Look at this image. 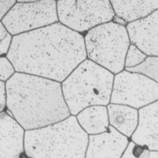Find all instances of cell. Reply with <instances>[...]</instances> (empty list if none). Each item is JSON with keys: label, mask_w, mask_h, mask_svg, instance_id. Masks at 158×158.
Returning <instances> with one entry per match:
<instances>
[{"label": "cell", "mask_w": 158, "mask_h": 158, "mask_svg": "<svg viewBox=\"0 0 158 158\" xmlns=\"http://www.w3.org/2000/svg\"><path fill=\"white\" fill-rule=\"evenodd\" d=\"M16 3L17 0H0V20Z\"/></svg>", "instance_id": "21"}, {"label": "cell", "mask_w": 158, "mask_h": 158, "mask_svg": "<svg viewBox=\"0 0 158 158\" xmlns=\"http://www.w3.org/2000/svg\"><path fill=\"white\" fill-rule=\"evenodd\" d=\"M147 56L146 53L143 52L139 48L131 43L126 54L124 69L138 66L146 60Z\"/></svg>", "instance_id": "18"}, {"label": "cell", "mask_w": 158, "mask_h": 158, "mask_svg": "<svg viewBox=\"0 0 158 158\" xmlns=\"http://www.w3.org/2000/svg\"><path fill=\"white\" fill-rule=\"evenodd\" d=\"M114 75L86 58L61 82L70 114L76 116L89 106L110 103Z\"/></svg>", "instance_id": "4"}, {"label": "cell", "mask_w": 158, "mask_h": 158, "mask_svg": "<svg viewBox=\"0 0 158 158\" xmlns=\"http://www.w3.org/2000/svg\"><path fill=\"white\" fill-rule=\"evenodd\" d=\"M57 13L58 22L83 35L115 16L110 0H59Z\"/></svg>", "instance_id": "6"}, {"label": "cell", "mask_w": 158, "mask_h": 158, "mask_svg": "<svg viewBox=\"0 0 158 158\" xmlns=\"http://www.w3.org/2000/svg\"><path fill=\"white\" fill-rule=\"evenodd\" d=\"M130 139L113 127L103 133L89 135L85 158H121Z\"/></svg>", "instance_id": "10"}, {"label": "cell", "mask_w": 158, "mask_h": 158, "mask_svg": "<svg viewBox=\"0 0 158 158\" xmlns=\"http://www.w3.org/2000/svg\"><path fill=\"white\" fill-rule=\"evenodd\" d=\"M55 1H56V2H58V1H59V0H55Z\"/></svg>", "instance_id": "26"}, {"label": "cell", "mask_w": 158, "mask_h": 158, "mask_svg": "<svg viewBox=\"0 0 158 158\" xmlns=\"http://www.w3.org/2000/svg\"><path fill=\"white\" fill-rule=\"evenodd\" d=\"M12 36L32 31L58 22L57 2L42 0L17 3L2 20Z\"/></svg>", "instance_id": "7"}, {"label": "cell", "mask_w": 158, "mask_h": 158, "mask_svg": "<svg viewBox=\"0 0 158 158\" xmlns=\"http://www.w3.org/2000/svg\"><path fill=\"white\" fill-rule=\"evenodd\" d=\"M20 156H22L23 157H20L19 158H30V157H28V156H27V155H26V154H25V152H23V153L21 155H20Z\"/></svg>", "instance_id": "25"}, {"label": "cell", "mask_w": 158, "mask_h": 158, "mask_svg": "<svg viewBox=\"0 0 158 158\" xmlns=\"http://www.w3.org/2000/svg\"><path fill=\"white\" fill-rule=\"evenodd\" d=\"M6 110V82L0 80V113Z\"/></svg>", "instance_id": "22"}, {"label": "cell", "mask_w": 158, "mask_h": 158, "mask_svg": "<svg viewBox=\"0 0 158 158\" xmlns=\"http://www.w3.org/2000/svg\"><path fill=\"white\" fill-rule=\"evenodd\" d=\"M121 158H158V151L150 150L147 146L137 144L130 140Z\"/></svg>", "instance_id": "17"}, {"label": "cell", "mask_w": 158, "mask_h": 158, "mask_svg": "<svg viewBox=\"0 0 158 158\" xmlns=\"http://www.w3.org/2000/svg\"><path fill=\"white\" fill-rule=\"evenodd\" d=\"M126 27L131 44L147 56H158V9L128 23Z\"/></svg>", "instance_id": "9"}, {"label": "cell", "mask_w": 158, "mask_h": 158, "mask_svg": "<svg viewBox=\"0 0 158 158\" xmlns=\"http://www.w3.org/2000/svg\"><path fill=\"white\" fill-rule=\"evenodd\" d=\"M124 70L140 73L158 83V56H148L146 60L138 66Z\"/></svg>", "instance_id": "16"}, {"label": "cell", "mask_w": 158, "mask_h": 158, "mask_svg": "<svg viewBox=\"0 0 158 158\" xmlns=\"http://www.w3.org/2000/svg\"><path fill=\"white\" fill-rule=\"evenodd\" d=\"M9 33V32L6 28V27L4 26L3 23H2V20H0V41H2V40L4 39Z\"/></svg>", "instance_id": "23"}, {"label": "cell", "mask_w": 158, "mask_h": 158, "mask_svg": "<svg viewBox=\"0 0 158 158\" xmlns=\"http://www.w3.org/2000/svg\"><path fill=\"white\" fill-rule=\"evenodd\" d=\"M115 16L127 23L148 16L158 9V0H110Z\"/></svg>", "instance_id": "14"}, {"label": "cell", "mask_w": 158, "mask_h": 158, "mask_svg": "<svg viewBox=\"0 0 158 158\" xmlns=\"http://www.w3.org/2000/svg\"><path fill=\"white\" fill-rule=\"evenodd\" d=\"M6 56L18 73L62 82L87 58L85 35L57 22L13 36Z\"/></svg>", "instance_id": "1"}, {"label": "cell", "mask_w": 158, "mask_h": 158, "mask_svg": "<svg viewBox=\"0 0 158 158\" xmlns=\"http://www.w3.org/2000/svg\"><path fill=\"white\" fill-rule=\"evenodd\" d=\"M25 130L5 110L0 113V158H19L24 150Z\"/></svg>", "instance_id": "11"}, {"label": "cell", "mask_w": 158, "mask_h": 158, "mask_svg": "<svg viewBox=\"0 0 158 158\" xmlns=\"http://www.w3.org/2000/svg\"><path fill=\"white\" fill-rule=\"evenodd\" d=\"M80 127L89 136L106 131L110 127L108 108L106 106H89L77 115Z\"/></svg>", "instance_id": "15"}, {"label": "cell", "mask_w": 158, "mask_h": 158, "mask_svg": "<svg viewBox=\"0 0 158 158\" xmlns=\"http://www.w3.org/2000/svg\"><path fill=\"white\" fill-rule=\"evenodd\" d=\"M89 135L75 115L25 131L24 150L30 158H85Z\"/></svg>", "instance_id": "3"}, {"label": "cell", "mask_w": 158, "mask_h": 158, "mask_svg": "<svg viewBox=\"0 0 158 158\" xmlns=\"http://www.w3.org/2000/svg\"><path fill=\"white\" fill-rule=\"evenodd\" d=\"M87 58L116 75L124 70L125 57L131 42L127 27L110 21L85 35Z\"/></svg>", "instance_id": "5"}, {"label": "cell", "mask_w": 158, "mask_h": 158, "mask_svg": "<svg viewBox=\"0 0 158 158\" xmlns=\"http://www.w3.org/2000/svg\"><path fill=\"white\" fill-rule=\"evenodd\" d=\"M16 73L14 65L6 56L0 57V80L6 82Z\"/></svg>", "instance_id": "19"}, {"label": "cell", "mask_w": 158, "mask_h": 158, "mask_svg": "<svg viewBox=\"0 0 158 158\" xmlns=\"http://www.w3.org/2000/svg\"><path fill=\"white\" fill-rule=\"evenodd\" d=\"M158 100V83L126 70L114 75L110 103L141 109Z\"/></svg>", "instance_id": "8"}, {"label": "cell", "mask_w": 158, "mask_h": 158, "mask_svg": "<svg viewBox=\"0 0 158 158\" xmlns=\"http://www.w3.org/2000/svg\"><path fill=\"white\" fill-rule=\"evenodd\" d=\"M6 110L25 131L49 126L71 115L61 82L16 72L6 82Z\"/></svg>", "instance_id": "2"}, {"label": "cell", "mask_w": 158, "mask_h": 158, "mask_svg": "<svg viewBox=\"0 0 158 158\" xmlns=\"http://www.w3.org/2000/svg\"><path fill=\"white\" fill-rule=\"evenodd\" d=\"M110 126L131 139L139 124V110L122 104L109 103L107 106Z\"/></svg>", "instance_id": "13"}, {"label": "cell", "mask_w": 158, "mask_h": 158, "mask_svg": "<svg viewBox=\"0 0 158 158\" xmlns=\"http://www.w3.org/2000/svg\"><path fill=\"white\" fill-rule=\"evenodd\" d=\"M139 124L131 141L158 151V100L139 110Z\"/></svg>", "instance_id": "12"}, {"label": "cell", "mask_w": 158, "mask_h": 158, "mask_svg": "<svg viewBox=\"0 0 158 158\" xmlns=\"http://www.w3.org/2000/svg\"><path fill=\"white\" fill-rule=\"evenodd\" d=\"M13 36L9 33L4 39L0 41V57L7 56L11 48Z\"/></svg>", "instance_id": "20"}, {"label": "cell", "mask_w": 158, "mask_h": 158, "mask_svg": "<svg viewBox=\"0 0 158 158\" xmlns=\"http://www.w3.org/2000/svg\"><path fill=\"white\" fill-rule=\"evenodd\" d=\"M42 1V0H17L19 3H33V2H37Z\"/></svg>", "instance_id": "24"}]
</instances>
